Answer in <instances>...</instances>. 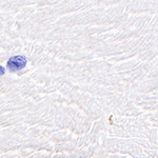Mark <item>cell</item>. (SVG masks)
<instances>
[{
    "label": "cell",
    "instance_id": "obj_1",
    "mask_svg": "<svg viewBox=\"0 0 158 158\" xmlns=\"http://www.w3.org/2000/svg\"><path fill=\"white\" fill-rule=\"evenodd\" d=\"M27 60L24 56H13L6 62V69L10 72H18L27 67Z\"/></svg>",
    "mask_w": 158,
    "mask_h": 158
},
{
    "label": "cell",
    "instance_id": "obj_2",
    "mask_svg": "<svg viewBox=\"0 0 158 158\" xmlns=\"http://www.w3.org/2000/svg\"><path fill=\"white\" fill-rule=\"evenodd\" d=\"M0 71H1V75H4V74H6V69H4L3 67H0Z\"/></svg>",
    "mask_w": 158,
    "mask_h": 158
}]
</instances>
